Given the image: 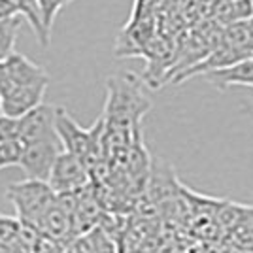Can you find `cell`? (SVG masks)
Wrapping results in <instances>:
<instances>
[{"label":"cell","mask_w":253,"mask_h":253,"mask_svg":"<svg viewBox=\"0 0 253 253\" xmlns=\"http://www.w3.org/2000/svg\"><path fill=\"white\" fill-rule=\"evenodd\" d=\"M248 23H250V34H252V42H253V17Z\"/></svg>","instance_id":"obj_22"},{"label":"cell","mask_w":253,"mask_h":253,"mask_svg":"<svg viewBox=\"0 0 253 253\" xmlns=\"http://www.w3.org/2000/svg\"><path fill=\"white\" fill-rule=\"evenodd\" d=\"M36 231L45 234V236H49V238H55V240L63 242L64 246H70L72 240H74L72 215L57 202V199L49 206V210L40 217V221L36 223Z\"/></svg>","instance_id":"obj_8"},{"label":"cell","mask_w":253,"mask_h":253,"mask_svg":"<svg viewBox=\"0 0 253 253\" xmlns=\"http://www.w3.org/2000/svg\"><path fill=\"white\" fill-rule=\"evenodd\" d=\"M17 134H19L17 119L8 117V116H0V142L17 140Z\"/></svg>","instance_id":"obj_18"},{"label":"cell","mask_w":253,"mask_h":253,"mask_svg":"<svg viewBox=\"0 0 253 253\" xmlns=\"http://www.w3.org/2000/svg\"><path fill=\"white\" fill-rule=\"evenodd\" d=\"M13 4L17 6L19 15H23L29 25L32 27V31L36 34L38 42L42 47H47L51 38H49V32L43 29L42 19H40V8H38V0H13Z\"/></svg>","instance_id":"obj_11"},{"label":"cell","mask_w":253,"mask_h":253,"mask_svg":"<svg viewBox=\"0 0 253 253\" xmlns=\"http://www.w3.org/2000/svg\"><path fill=\"white\" fill-rule=\"evenodd\" d=\"M19 10L13 4V0H0V21H11L17 19Z\"/></svg>","instance_id":"obj_19"},{"label":"cell","mask_w":253,"mask_h":253,"mask_svg":"<svg viewBox=\"0 0 253 253\" xmlns=\"http://www.w3.org/2000/svg\"><path fill=\"white\" fill-rule=\"evenodd\" d=\"M68 248L74 253H117L116 240H112L98 225L76 236Z\"/></svg>","instance_id":"obj_10"},{"label":"cell","mask_w":253,"mask_h":253,"mask_svg":"<svg viewBox=\"0 0 253 253\" xmlns=\"http://www.w3.org/2000/svg\"><path fill=\"white\" fill-rule=\"evenodd\" d=\"M55 110L57 108L51 104H40L17 119V126H19L17 140L23 146L57 136V132H55Z\"/></svg>","instance_id":"obj_7"},{"label":"cell","mask_w":253,"mask_h":253,"mask_svg":"<svg viewBox=\"0 0 253 253\" xmlns=\"http://www.w3.org/2000/svg\"><path fill=\"white\" fill-rule=\"evenodd\" d=\"M91 183L89 172L85 165L78 157L63 151L51 169V174L47 178V185L53 189L55 195H66V193H78L85 189Z\"/></svg>","instance_id":"obj_4"},{"label":"cell","mask_w":253,"mask_h":253,"mask_svg":"<svg viewBox=\"0 0 253 253\" xmlns=\"http://www.w3.org/2000/svg\"><path fill=\"white\" fill-rule=\"evenodd\" d=\"M217 253H248V252H244V250L236 248V246H232V244H227V246H223Z\"/></svg>","instance_id":"obj_20"},{"label":"cell","mask_w":253,"mask_h":253,"mask_svg":"<svg viewBox=\"0 0 253 253\" xmlns=\"http://www.w3.org/2000/svg\"><path fill=\"white\" fill-rule=\"evenodd\" d=\"M0 253H8V252H4V250H0Z\"/></svg>","instance_id":"obj_25"},{"label":"cell","mask_w":253,"mask_h":253,"mask_svg":"<svg viewBox=\"0 0 253 253\" xmlns=\"http://www.w3.org/2000/svg\"><path fill=\"white\" fill-rule=\"evenodd\" d=\"M68 250V246H64L63 242L49 238L42 232H38L36 240H34V253H64Z\"/></svg>","instance_id":"obj_17"},{"label":"cell","mask_w":253,"mask_h":253,"mask_svg":"<svg viewBox=\"0 0 253 253\" xmlns=\"http://www.w3.org/2000/svg\"><path fill=\"white\" fill-rule=\"evenodd\" d=\"M64 253H74V252H72V250H70V248H68V250H66V252H64Z\"/></svg>","instance_id":"obj_24"},{"label":"cell","mask_w":253,"mask_h":253,"mask_svg":"<svg viewBox=\"0 0 253 253\" xmlns=\"http://www.w3.org/2000/svg\"><path fill=\"white\" fill-rule=\"evenodd\" d=\"M23 229V223L15 215L0 213V250L8 252Z\"/></svg>","instance_id":"obj_13"},{"label":"cell","mask_w":253,"mask_h":253,"mask_svg":"<svg viewBox=\"0 0 253 253\" xmlns=\"http://www.w3.org/2000/svg\"><path fill=\"white\" fill-rule=\"evenodd\" d=\"M0 116H2V106H0Z\"/></svg>","instance_id":"obj_26"},{"label":"cell","mask_w":253,"mask_h":253,"mask_svg":"<svg viewBox=\"0 0 253 253\" xmlns=\"http://www.w3.org/2000/svg\"><path fill=\"white\" fill-rule=\"evenodd\" d=\"M49 80H42L36 84L19 85L10 89L6 95L0 96V106H2V116L19 119L25 114H29L36 106L43 104V95L47 89Z\"/></svg>","instance_id":"obj_6"},{"label":"cell","mask_w":253,"mask_h":253,"mask_svg":"<svg viewBox=\"0 0 253 253\" xmlns=\"http://www.w3.org/2000/svg\"><path fill=\"white\" fill-rule=\"evenodd\" d=\"M159 253H181L178 246H174V244H169V246H165V248H161V252Z\"/></svg>","instance_id":"obj_21"},{"label":"cell","mask_w":253,"mask_h":253,"mask_svg":"<svg viewBox=\"0 0 253 253\" xmlns=\"http://www.w3.org/2000/svg\"><path fill=\"white\" fill-rule=\"evenodd\" d=\"M63 153V146L59 136L45 138L40 142H32L23 146V155L19 167L23 169L27 179L47 181L57 157Z\"/></svg>","instance_id":"obj_3"},{"label":"cell","mask_w":253,"mask_h":253,"mask_svg":"<svg viewBox=\"0 0 253 253\" xmlns=\"http://www.w3.org/2000/svg\"><path fill=\"white\" fill-rule=\"evenodd\" d=\"M38 236V231L23 223V229L19 232V236L15 238V242L10 246L8 253H34V240Z\"/></svg>","instance_id":"obj_15"},{"label":"cell","mask_w":253,"mask_h":253,"mask_svg":"<svg viewBox=\"0 0 253 253\" xmlns=\"http://www.w3.org/2000/svg\"><path fill=\"white\" fill-rule=\"evenodd\" d=\"M42 80H49L47 72L21 53H11L6 61L0 63V96L13 87L36 84Z\"/></svg>","instance_id":"obj_5"},{"label":"cell","mask_w":253,"mask_h":253,"mask_svg":"<svg viewBox=\"0 0 253 253\" xmlns=\"http://www.w3.org/2000/svg\"><path fill=\"white\" fill-rule=\"evenodd\" d=\"M23 155V144L19 140L0 142V170L8 167H19Z\"/></svg>","instance_id":"obj_14"},{"label":"cell","mask_w":253,"mask_h":253,"mask_svg":"<svg viewBox=\"0 0 253 253\" xmlns=\"http://www.w3.org/2000/svg\"><path fill=\"white\" fill-rule=\"evenodd\" d=\"M252 59H253V55H252Z\"/></svg>","instance_id":"obj_27"},{"label":"cell","mask_w":253,"mask_h":253,"mask_svg":"<svg viewBox=\"0 0 253 253\" xmlns=\"http://www.w3.org/2000/svg\"><path fill=\"white\" fill-rule=\"evenodd\" d=\"M64 0H38V8H40V19H42L43 29L51 34L53 21L57 17V13L63 10Z\"/></svg>","instance_id":"obj_16"},{"label":"cell","mask_w":253,"mask_h":253,"mask_svg":"<svg viewBox=\"0 0 253 253\" xmlns=\"http://www.w3.org/2000/svg\"><path fill=\"white\" fill-rule=\"evenodd\" d=\"M6 199L15 208V217L25 225H31L36 229V223L49 210L57 195L47 185V181L23 179L17 183H11L8 187Z\"/></svg>","instance_id":"obj_2"},{"label":"cell","mask_w":253,"mask_h":253,"mask_svg":"<svg viewBox=\"0 0 253 253\" xmlns=\"http://www.w3.org/2000/svg\"><path fill=\"white\" fill-rule=\"evenodd\" d=\"M21 31V21H0V63L6 61L11 53H15V40Z\"/></svg>","instance_id":"obj_12"},{"label":"cell","mask_w":253,"mask_h":253,"mask_svg":"<svg viewBox=\"0 0 253 253\" xmlns=\"http://www.w3.org/2000/svg\"><path fill=\"white\" fill-rule=\"evenodd\" d=\"M149 108L151 104L132 74L108 80V100L102 116L106 128L138 132L140 119L146 116Z\"/></svg>","instance_id":"obj_1"},{"label":"cell","mask_w":253,"mask_h":253,"mask_svg":"<svg viewBox=\"0 0 253 253\" xmlns=\"http://www.w3.org/2000/svg\"><path fill=\"white\" fill-rule=\"evenodd\" d=\"M70 2H72V0H64V4H66V6H68V4H70Z\"/></svg>","instance_id":"obj_23"},{"label":"cell","mask_w":253,"mask_h":253,"mask_svg":"<svg viewBox=\"0 0 253 253\" xmlns=\"http://www.w3.org/2000/svg\"><path fill=\"white\" fill-rule=\"evenodd\" d=\"M208 84L215 85L217 89H229L232 85H248L253 87V59H244L238 63L225 66L219 70H211L202 74Z\"/></svg>","instance_id":"obj_9"}]
</instances>
